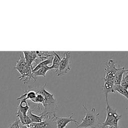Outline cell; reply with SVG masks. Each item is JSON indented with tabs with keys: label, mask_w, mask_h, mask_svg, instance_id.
I'll use <instances>...</instances> for the list:
<instances>
[{
	"label": "cell",
	"mask_w": 128,
	"mask_h": 128,
	"mask_svg": "<svg viewBox=\"0 0 128 128\" xmlns=\"http://www.w3.org/2000/svg\"><path fill=\"white\" fill-rule=\"evenodd\" d=\"M52 54H54V58L52 60V65L51 66L52 68V70H54L56 72L58 68L61 58L60 56L58 55V54H56L55 52L52 51Z\"/></svg>",
	"instance_id": "5bb4252c"
},
{
	"label": "cell",
	"mask_w": 128,
	"mask_h": 128,
	"mask_svg": "<svg viewBox=\"0 0 128 128\" xmlns=\"http://www.w3.org/2000/svg\"><path fill=\"white\" fill-rule=\"evenodd\" d=\"M17 108H18L20 112L24 115H26L28 111L30 109V107L28 104L27 100L25 98H22L20 100V102L18 105Z\"/></svg>",
	"instance_id": "8fae6325"
},
{
	"label": "cell",
	"mask_w": 128,
	"mask_h": 128,
	"mask_svg": "<svg viewBox=\"0 0 128 128\" xmlns=\"http://www.w3.org/2000/svg\"><path fill=\"white\" fill-rule=\"evenodd\" d=\"M71 52H64L62 58L60 60L58 70L56 72L58 76H64L68 74V71L71 70Z\"/></svg>",
	"instance_id": "5b68a950"
},
{
	"label": "cell",
	"mask_w": 128,
	"mask_h": 128,
	"mask_svg": "<svg viewBox=\"0 0 128 128\" xmlns=\"http://www.w3.org/2000/svg\"><path fill=\"white\" fill-rule=\"evenodd\" d=\"M33 110L30 108L29 110L27 113V115L30 118L31 120L32 123H40L42 122L46 118V112L42 114H40L39 116L34 114L32 113V111Z\"/></svg>",
	"instance_id": "ba28073f"
},
{
	"label": "cell",
	"mask_w": 128,
	"mask_h": 128,
	"mask_svg": "<svg viewBox=\"0 0 128 128\" xmlns=\"http://www.w3.org/2000/svg\"><path fill=\"white\" fill-rule=\"evenodd\" d=\"M74 114L70 113L68 117H58L55 116V121L56 124V128H66L67 125L70 122H74L76 126L79 124L78 122L72 118Z\"/></svg>",
	"instance_id": "8992f818"
},
{
	"label": "cell",
	"mask_w": 128,
	"mask_h": 128,
	"mask_svg": "<svg viewBox=\"0 0 128 128\" xmlns=\"http://www.w3.org/2000/svg\"><path fill=\"white\" fill-rule=\"evenodd\" d=\"M46 84H45L39 88H32V89L36 92V93L41 94L44 98V104L42 107V112L40 114H44L46 110L50 106H52L54 108H57V106L56 103V99L54 97V94H51L46 90Z\"/></svg>",
	"instance_id": "3957f363"
},
{
	"label": "cell",
	"mask_w": 128,
	"mask_h": 128,
	"mask_svg": "<svg viewBox=\"0 0 128 128\" xmlns=\"http://www.w3.org/2000/svg\"><path fill=\"white\" fill-rule=\"evenodd\" d=\"M16 116L18 118V119L20 120V123L24 125H30L32 124L31 120H30L28 116L26 115H24L17 108V111L16 112Z\"/></svg>",
	"instance_id": "7c38bea8"
},
{
	"label": "cell",
	"mask_w": 128,
	"mask_h": 128,
	"mask_svg": "<svg viewBox=\"0 0 128 128\" xmlns=\"http://www.w3.org/2000/svg\"><path fill=\"white\" fill-rule=\"evenodd\" d=\"M106 112V118L104 122H102L100 128H106V126H117L119 120L121 118L122 116L118 114L116 109L113 108L110 106L108 102H106V107L105 108Z\"/></svg>",
	"instance_id": "7a4b0ae2"
},
{
	"label": "cell",
	"mask_w": 128,
	"mask_h": 128,
	"mask_svg": "<svg viewBox=\"0 0 128 128\" xmlns=\"http://www.w3.org/2000/svg\"><path fill=\"white\" fill-rule=\"evenodd\" d=\"M82 107L84 110V117L82 119V121L77 126L78 128H98L101 124V122L99 120L100 114L96 112L95 108H92L88 110L83 104Z\"/></svg>",
	"instance_id": "6da1fadb"
},
{
	"label": "cell",
	"mask_w": 128,
	"mask_h": 128,
	"mask_svg": "<svg viewBox=\"0 0 128 128\" xmlns=\"http://www.w3.org/2000/svg\"><path fill=\"white\" fill-rule=\"evenodd\" d=\"M24 58L28 64L32 66V62L37 58L36 51H23Z\"/></svg>",
	"instance_id": "9c48e42d"
},
{
	"label": "cell",
	"mask_w": 128,
	"mask_h": 128,
	"mask_svg": "<svg viewBox=\"0 0 128 128\" xmlns=\"http://www.w3.org/2000/svg\"><path fill=\"white\" fill-rule=\"evenodd\" d=\"M108 128H120L118 126H108Z\"/></svg>",
	"instance_id": "d6986e66"
},
{
	"label": "cell",
	"mask_w": 128,
	"mask_h": 128,
	"mask_svg": "<svg viewBox=\"0 0 128 128\" xmlns=\"http://www.w3.org/2000/svg\"><path fill=\"white\" fill-rule=\"evenodd\" d=\"M50 70H52V66H46L41 68L38 70L33 72V76L35 78L36 76H42L43 77H45L46 72Z\"/></svg>",
	"instance_id": "4fadbf2b"
},
{
	"label": "cell",
	"mask_w": 128,
	"mask_h": 128,
	"mask_svg": "<svg viewBox=\"0 0 128 128\" xmlns=\"http://www.w3.org/2000/svg\"><path fill=\"white\" fill-rule=\"evenodd\" d=\"M30 66L26 62L24 56H20V59L16 60V64L14 68L17 71H18V72L20 74V76H22L25 72Z\"/></svg>",
	"instance_id": "52a82bcc"
},
{
	"label": "cell",
	"mask_w": 128,
	"mask_h": 128,
	"mask_svg": "<svg viewBox=\"0 0 128 128\" xmlns=\"http://www.w3.org/2000/svg\"><path fill=\"white\" fill-rule=\"evenodd\" d=\"M128 71V68L125 69L124 67L118 68L114 77V85H120L124 74Z\"/></svg>",
	"instance_id": "30bf717a"
},
{
	"label": "cell",
	"mask_w": 128,
	"mask_h": 128,
	"mask_svg": "<svg viewBox=\"0 0 128 128\" xmlns=\"http://www.w3.org/2000/svg\"><path fill=\"white\" fill-rule=\"evenodd\" d=\"M118 68L116 66V61L114 59L110 58L106 63L104 70L105 76L102 78L104 82L114 85V77Z\"/></svg>",
	"instance_id": "277c9868"
},
{
	"label": "cell",
	"mask_w": 128,
	"mask_h": 128,
	"mask_svg": "<svg viewBox=\"0 0 128 128\" xmlns=\"http://www.w3.org/2000/svg\"><path fill=\"white\" fill-rule=\"evenodd\" d=\"M53 58H54V56L49 58H48L47 60H46L42 62H40V63H39L34 69H33V72H34L36 70H39L40 68H41L46 66H48V64H52V60H53Z\"/></svg>",
	"instance_id": "2e32d148"
},
{
	"label": "cell",
	"mask_w": 128,
	"mask_h": 128,
	"mask_svg": "<svg viewBox=\"0 0 128 128\" xmlns=\"http://www.w3.org/2000/svg\"><path fill=\"white\" fill-rule=\"evenodd\" d=\"M114 92H118L121 95L123 96L128 100V90L124 88L120 85H114L113 88Z\"/></svg>",
	"instance_id": "9a60e30c"
},
{
	"label": "cell",
	"mask_w": 128,
	"mask_h": 128,
	"mask_svg": "<svg viewBox=\"0 0 128 128\" xmlns=\"http://www.w3.org/2000/svg\"><path fill=\"white\" fill-rule=\"evenodd\" d=\"M20 120L18 118L15 120L11 124H10L8 128H20L19 126Z\"/></svg>",
	"instance_id": "ac0fdd59"
},
{
	"label": "cell",
	"mask_w": 128,
	"mask_h": 128,
	"mask_svg": "<svg viewBox=\"0 0 128 128\" xmlns=\"http://www.w3.org/2000/svg\"><path fill=\"white\" fill-rule=\"evenodd\" d=\"M120 86L128 90V71L124 74Z\"/></svg>",
	"instance_id": "e0dca14e"
}]
</instances>
